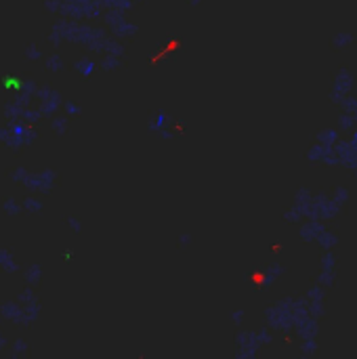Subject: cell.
<instances>
[{"mask_svg": "<svg viewBox=\"0 0 357 359\" xmlns=\"http://www.w3.org/2000/svg\"><path fill=\"white\" fill-rule=\"evenodd\" d=\"M284 359H311L309 355H303V353H299L297 358H284Z\"/></svg>", "mask_w": 357, "mask_h": 359, "instance_id": "1", "label": "cell"}]
</instances>
